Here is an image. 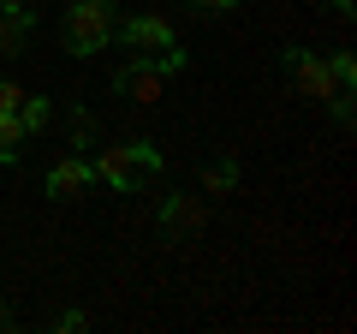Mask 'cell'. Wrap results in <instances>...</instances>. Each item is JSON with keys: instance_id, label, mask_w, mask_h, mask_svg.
<instances>
[{"instance_id": "1", "label": "cell", "mask_w": 357, "mask_h": 334, "mask_svg": "<svg viewBox=\"0 0 357 334\" xmlns=\"http://www.w3.org/2000/svg\"><path fill=\"white\" fill-rule=\"evenodd\" d=\"M173 72H185V48H167V54H131V66H119V72H114V90L149 108V102H161V90H167V78H173Z\"/></svg>"}, {"instance_id": "2", "label": "cell", "mask_w": 357, "mask_h": 334, "mask_svg": "<svg viewBox=\"0 0 357 334\" xmlns=\"http://www.w3.org/2000/svg\"><path fill=\"white\" fill-rule=\"evenodd\" d=\"M60 36H66V54H77V60L102 54L114 42V6L107 0H77V6H66Z\"/></svg>"}, {"instance_id": "3", "label": "cell", "mask_w": 357, "mask_h": 334, "mask_svg": "<svg viewBox=\"0 0 357 334\" xmlns=\"http://www.w3.org/2000/svg\"><path fill=\"white\" fill-rule=\"evenodd\" d=\"M286 72H292L298 96H310V102H333V96H340L328 60H321V54H310V48H286Z\"/></svg>"}, {"instance_id": "4", "label": "cell", "mask_w": 357, "mask_h": 334, "mask_svg": "<svg viewBox=\"0 0 357 334\" xmlns=\"http://www.w3.org/2000/svg\"><path fill=\"white\" fill-rule=\"evenodd\" d=\"M114 36L126 42L131 54H167V48H178L173 24H167L161 13H137V18H126V24H114Z\"/></svg>"}, {"instance_id": "5", "label": "cell", "mask_w": 357, "mask_h": 334, "mask_svg": "<svg viewBox=\"0 0 357 334\" xmlns=\"http://www.w3.org/2000/svg\"><path fill=\"white\" fill-rule=\"evenodd\" d=\"M208 227V203L203 197H167L161 203V233L167 239H197Z\"/></svg>"}, {"instance_id": "6", "label": "cell", "mask_w": 357, "mask_h": 334, "mask_svg": "<svg viewBox=\"0 0 357 334\" xmlns=\"http://www.w3.org/2000/svg\"><path fill=\"white\" fill-rule=\"evenodd\" d=\"M89 173H96V180H107L114 185V191H137V155H131V143H114V150H102L96 155V161H89Z\"/></svg>"}, {"instance_id": "7", "label": "cell", "mask_w": 357, "mask_h": 334, "mask_svg": "<svg viewBox=\"0 0 357 334\" xmlns=\"http://www.w3.org/2000/svg\"><path fill=\"white\" fill-rule=\"evenodd\" d=\"M89 180H96V173H89L84 155H66V161H54V167H48V197L72 203V197H84V185H89Z\"/></svg>"}, {"instance_id": "8", "label": "cell", "mask_w": 357, "mask_h": 334, "mask_svg": "<svg viewBox=\"0 0 357 334\" xmlns=\"http://www.w3.org/2000/svg\"><path fill=\"white\" fill-rule=\"evenodd\" d=\"M30 48V13H0V60Z\"/></svg>"}, {"instance_id": "9", "label": "cell", "mask_w": 357, "mask_h": 334, "mask_svg": "<svg viewBox=\"0 0 357 334\" xmlns=\"http://www.w3.org/2000/svg\"><path fill=\"white\" fill-rule=\"evenodd\" d=\"M24 138H30L24 119H18V114H0V167H13L18 155H24Z\"/></svg>"}, {"instance_id": "10", "label": "cell", "mask_w": 357, "mask_h": 334, "mask_svg": "<svg viewBox=\"0 0 357 334\" xmlns=\"http://www.w3.org/2000/svg\"><path fill=\"white\" fill-rule=\"evenodd\" d=\"M203 191H208V197L238 191V161H208V167H203Z\"/></svg>"}, {"instance_id": "11", "label": "cell", "mask_w": 357, "mask_h": 334, "mask_svg": "<svg viewBox=\"0 0 357 334\" xmlns=\"http://www.w3.org/2000/svg\"><path fill=\"white\" fill-rule=\"evenodd\" d=\"M18 119H24V131H42L54 119V102L48 96H24V102H18Z\"/></svg>"}, {"instance_id": "12", "label": "cell", "mask_w": 357, "mask_h": 334, "mask_svg": "<svg viewBox=\"0 0 357 334\" xmlns=\"http://www.w3.org/2000/svg\"><path fill=\"white\" fill-rule=\"evenodd\" d=\"M328 72H333V84H340V90H351V78H357V60H351V54H328Z\"/></svg>"}, {"instance_id": "13", "label": "cell", "mask_w": 357, "mask_h": 334, "mask_svg": "<svg viewBox=\"0 0 357 334\" xmlns=\"http://www.w3.org/2000/svg\"><path fill=\"white\" fill-rule=\"evenodd\" d=\"M89 143H96V114L77 108V114H72V150H89Z\"/></svg>"}, {"instance_id": "14", "label": "cell", "mask_w": 357, "mask_h": 334, "mask_svg": "<svg viewBox=\"0 0 357 334\" xmlns=\"http://www.w3.org/2000/svg\"><path fill=\"white\" fill-rule=\"evenodd\" d=\"M131 155H137V167H143V173H161V167H167V155L155 150V143H143V138L131 143Z\"/></svg>"}, {"instance_id": "15", "label": "cell", "mask_w": 357, "mask_h": 334, "mask_svg": "<svg viewBox=\"0 0 357 334\" xmlns=\"http://www.w3.org/2000/svg\"><path fill=\"white\" fill-rule=\"evenodd\" d=\"M18 102H24V84L0 78V114H18Z\"/></svg>"}, {"instance_id": "16", "label": "cell", "mask_w": 357, "mask_h": 334, "mask_svg": "<svg viewBox=\"0 0 357 334\" xmlns=\"http://www.w3.org/2000/svg\"><path fill=\"white\" fill-rule=\"evenodd\" d=\"M84 310H60V317H54V334H77V328H84Z\"/></svg>"}, {"instance_id": "17", "label": "cell", "mask_w": 357, "mask_h": 334, "mask_svg": "<svg viewBox=\"0 0 357 334\" xmlns=\"http://www.w3.org/2000/svg\"><path fill=\"white\" fill-rule=\"evenodd\" d=\"M232 6H238V0H197V13H208V18H215V13H232Z\"/></svg>"}, {"instance_id": "18", "label": "cell", "mask_w": 357, "mask_h": 334, "mask_svg": "<svg viewBox=\"0 0 357 334\" xmlns=\"http://www.w3.org/2000/svg\"><path fill=\"white\" fill-rule=\"evenodd\" d=\"M0 13H30L24 0H0Z\"/></svg>"}, {"instance_id": "19", "label": "cell", "mask_w": 357, "mask_h": 334, "mask_svg": "<svg viewBox=\"0 0 357 334\" xmlns=\"http://www.w3.org/2000/svg\"><path fill=\"white\" fill-rule=\"evenodd\" d=\"M328 6H333V13H351V0H328Z\"/></svg>"}, {"instance_id": "20", "label": "cell", "mask_w": 357, "mask_h": 334, "mask_svg": "<svg viewBox=\"0 0 357 334\" xmlns=\"http://www.w3.org/2000/svg\"><path fill=\"white\" fill-rule=\"evenodd\" d=\"M0 328H6V305H0Z\"/></svg>"}, {"instance_id": "21", "label": "cell", "mask_w": 357, "mask_h": 334, "mask_svg": "<svg viewBox=\"0 0 357 334\" xmlns=\"http://www.w3.org/2000/svg\"><path fill=\"white\" fill-rule=\"evenodd\" d=\"M107 6H119V0H107Z\"/></svg>"}]
</instances>
